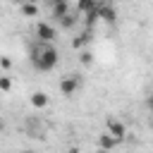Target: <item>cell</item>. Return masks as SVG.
Returning <instances> with one entry per match:
<instances>
[{"label":"cell","mask_w":153,"mask_h":153,"mask_svg":"<svg viewBox=\"0 0 153 153\" xmlns=\"http://www.w3.org/2000/svg\"><path fill=\"white\" fill-rule=\"evenodd\" d=\"M96 2H98V0H76V12H79V14H86L88 10L96 7Z\"/></svg>","instance_id":"obj_12"},{"label":"cell","mask_w":153,"mask_h":153,"mask_svg":"<svg viewBox=\"0 0 153 153\" xmlns=\"http://www.w3.org/2000/svg\"><path fill=\"white\" fill-rule=\"evenodd\" d=\"M19 12L24 17H38V5L36 2H24V5H19Z\"/></svg>","instance_id":"obj_11"},{"label":"cell","mask_w":153,"mask_h":153,"mask_svg":"<svg viewBox=\"0 0 153 153\" xmlns=\"http://www.w3.org/2000/svg\"><path fill=\"white\" fill-rule=\"evenodd\" d=\"M45 2H50V5H53V2H55V0H45Z\"/></svg>","instance_id":"obj_22"},{"label":"cell","mask_w":153,"mask_h":153,"mask_svg":"<svg viewBox=\"0 0 153 153\" xmlns=\"http://www.w3.org/2000/svg\"><path fill=\"white\" fill-rule=\"evenodd\" d=\"M0 91H2V93L12 91V79H10V76H5V74H0Z\"/></svg>","instance_id":"obj_15"},{"label":"cell","mask_w":153,"mask_h":153,"mask_svg":"<svg viewBox=\"0 0 153 153\" xmlns=\"http://www.w3.org/2000/svg\"><path fill=\"white\" fill-rule=\"evenodd\" d=\"M105 131H108L112 139H117V141H124V136H127V127H124L120 120H115V117H108V122H105Z\"/></svg>","instance_id":"obj_4"},{"label":"cell","mask_w":153,"mask_h":153,"mask_svg":"<svg viewBox=\"0 0 153 153\" xmlns=\"http://www.w3.org/2000/svg\"><path fill=\"white\" fill-rule=\"evenodd\" d=\"M81 88V76L79 74H65L60 79V93L62 96H74Z\"/></svg>","instance_id":"obj_3"},{"label":"cell","mask_w":153,"mask_h":153,"mask_svg":"<svg viewBox=\"0 0 153 153\" xmlns=\"http://www.w3.org/2000/svg\"><path fill=\"white\" fill-rule=\"evenodd\" d=\"M57 24L65 29V31H69V29H74L76 26V12H67L62 19H57Z\"/></svg>","instance_id":"obj_9"},{"label":"cell","mask_w":153,"mask_h":153,"mask_svg":"<svg viewBox=\"0 0 153 153\" xmlns=\"http://www.w3.org/2000/svg\"><path fill=\"white\" fill-rule=\"evenodd\" d=\"M91 36H93V31L84 29V31H81L76 38H72V48H74V50H81L84 45H88V43H91Z\"/></svg>","instance_id":"obj_7"},{"label":"cell","mask_w":153,"mask_h":153,"mask_svg":"<svg viewBox=\"0 0 153 153\" xmlns=\"http://www.w3.org/2000/svg\"><path fill=\"white\" fill-rule=\"evenodd\" d=\"M0 67H2V69H10V67H12V57H10V55H0Z\"/></svg>","instance_id":"obj_16"},{"label":"cell","mask_w":153,"mask_h":153,"mask_svg":"<svg viewBox=\"0 0 153 153\" xmlns=\"http://www.w3.org/2000/svg\"><path fill=\"white\" fill-rule=\"evenodd\" d=\"M96 10H98V19H103V22H108V24H112V22L117 19L115 7H112V5H108V2H98V5H96Z\"/></svg>","instance_id":"obj_5"},{"label":"cell","mask_w":153,"mask_h":153,"mask_svg":"<svg viewBox=\"0 0 153 153\" xmlns=\"http://www.w3.org/2000/svg\"><path fill=\"white\" fill-rule=\"evenodd\" d=\"M67 153H79V148H76V146H72V148H69Z\"/></svg>","instance_id":"obj_18"},{"label":"cell","mask_w":153,"mask_h":153,"mask_svg":"<svg viewBox=\"0 0 153 153\" xmlns=\"http://www.w3.org/2000/svg\"><path fill=\"white\" fill-rule=\"evenodd\" d=\"M14 5H24V2H38V0H12Z\"/></svg>","instance_id":"obj_17"},{"label":"cell","mask_w":153,"mask_h":153,"mask_svg":"<svg viewBox=\"0 0 153 153\" xmlns=\"http://www.w3.org/2000/svg\"><path fill=\"white\" fill-rule=\"evenodd\" d=\"M29 60H31L33 69H38V72H50V69L57 67L60 53H57V48H55L53 43H38V41H33V45H31V50H29Z\"/></svg>","instance_id":"obj_1"},{"label":"cell","mask_w":153,"mask_h":153,"mask_svg":"<svg viewBox=\"0 0 153 153\" xmlns=\"http://www.w3.org/2000/svg\"><path fill=\"white\" fill-rule=\"evenodd\" d=\"M29 103H31V108L43 110V108H48V93H45V91H33V93L29 96Z\"/></svg>","instance_id":"obj_6"},{"label":"cell","mask_w":153,"mask_h":153,"mask_svg":"<svg viewBox=\"0 0 153 153\" xmlns=\"http://www.w3.org/2000/svg\"><path fill=\"white\" fill-rule=\"evenodd\" d=\"M69 12V2H53V19H62Z\"/></svg>","instance_id":"obj_10"},{"label":"cell","mask_w":153,"mask_h":153,"mask_svg":"<svg viewBox=\"0 0 153 153\" xmlns=\"http://www.w3.org/2000/svg\"><path fill=\"white\" fill-rule=\"evenodd\" d=\"M79 62H81L84 67H91V65H93V55H91L88 50H81V55H79Z\"/></svg>","instance_id":"obj_14"},{"label":"cell","mask_w":153,"mask_h":153,"mask_svg":"<svg viewBox=\"0 0 153 153\" xmlns=\"http://www.w3.org/2000/svg\"><path fill=\"white\" fill-rule=\"evenodd\" d=\"M96 153H110V151H103V148H98V151H96Z\"/></svg>","instance_id":"obj_20"},{"label":"cell","mask_w":153,"mask_h":153,"mask_svg":"<svg viewBox=\"0 0 153 153\" xmlns=\"http://www.w3.org/2000/svg\"><path fill=\"white\" fill-rule=\"evenodd\" d=\"M55 2H69V0H55Z\"/></svg>","instance_id":"obj_21"},{"label":"cell","mask_w":153,"mask_h":153,"mask_svg":"<svg viewBox=\"0 0 153 153\" xmlns=\"http://www.w3.org/2000/svg\"><path fill=\"white\" fill-rule=\"evenodd\" d=\"M33 36H36L38 43H53V41L57 38V31H55V26H50L48 22H36Z\"/></svg>","instance_id":"obj_2"},{"label":"cell","mask_w":153,"mask_h":153,"mask_svg":"<svg viewBox=\"0 0 153 153\" xmlns=\"http://www.w3.org/2000/svg\"><path fill=\"white\" fill-rule=\"evenodd\" d=\"M117 143H120V141H117V139H112L108 131H103V134L98 136V148H103V151H112Z\"/></svg>","instance_id":"obj_8"},{"label":"cell","mask_w":153,"mask_h":153,"mask_svg":"<svg viewBox=\"0 0 153 153\" xmlns=\"http://www.w3.org/2000/svg\"><path fill=\"white\" fill-rule=\"evenodd\" d=\"M96 5H98V2H96ZM84 17H86V29H88V31H93V24L98 22V10L93 7V10H88Z\"/></svg>","instance_id":"obj_13"},{"label":"cell","mask_w":153,"mask_h":153,"mask_svg":"<svg viewBox=\"0 0 153 153\" xmlns=\"http://www.w3.org/2000/svg\"><path fill=\"white\" fill-rule=\"evenodd\" d=\"M22 153H33V151H22Z\"/></svg>","instance_id":"obj_23"},{"label":"cell","mask_w":153,"mask_h":153,"mask_svg":"<svg viewBox=\"0 0 153 153\" xmlns=\"http://www.w3.org/2000/svg\"><path fill=\"white\" fill-rule=\"evenodd\" d=\"M2 131H5V122L0 120V134H2Z\"/></svg>","instance_id":"obj_19"}]
</instances>
